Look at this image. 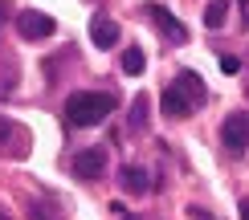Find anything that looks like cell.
I'll use <instances>...</instances> for the list:
<instances>
[{"instance_id":"cell-13","label":"cell","mask_w":249,"mask_h":220,"mask_svg":"<svg viewBox=\"0 0 249 220\" xmlns=\"http://www.w3.org/2000/svg\"><path fill=\"white\" fill-rule=\"evenodd\" d=\"M143 69H147V61H143V49H139V45H131L127 53H123V73H131V78H139Z\"/></svg>"},{"instance_id":"cell-9","label":"cell","mask_w":249,"mask_h":220,"mask_svg":"<svg viewBox=\"0 0 249 220\" xmlns=\"http://www.w3.org/2000/svg\"><path fill=\"white\" fill-rule=\"evenodd\" d=\"M119 187H127V192L143 196V192L151 187V175L143 171V167H123V171H119Z\"/></svg>"},{"instance_id":"cell-10","label":"cell","mask_w":249,"mask_h":220,"mask_svg":"<svg viewBox=\"0 0 249 220\" xmlns=\"http://www.w3.org/2000/svg\"><path fill=\"white\" fill-rule=\"evenodd\" d=\"M25 216H29V220H66V216H61V208H57L53 200H29Z\"/></svg>"},{"instance_id":"cell-12","label":"cell","mask_w":249,"mask_h":220,"mask_svg":"<svg viewBox=\"0 0 249 220\" xmlns=\"http://www.w3.org/2000/svg\"><path fill=\"white\" fill-rule=\"evenodd\" d=\"M225 20H229V0H209V4H204V25L221 29Z\"/></svg>"},{"instance_id":"cell-17","label":"cell","mask_w":249,"mask_h":220,"mask_svg":"<svg viewBox=\"0 0 249 220\" xmlns=\"http://www.w3.org/2000/svg\"><path fill=\"white\" fill-rule=\"evenodd\" d=\"M241 220H249V200H245V204H241Z\"/></svg>"},{"instance_id":"cell-5","label":"cell","mask_w":249,"mask_h":220,"mask_svg":"<svg viewBox=\"0 0 249 220\" xmlns=\"http://www.w3.org/2000/svg\"><path fill=\"white\" fill-rule=\"evenodd\" d=\"M107 171V151L102 147H86V151L74 155V175L78 180H98Z\"/></svg>"},{"instance_id":"cell-15","label":"cell","mask_w":249,"mask_h":220,"mask_svg":"<svg viewBox=\"0 0 249 220\" xmlns=\"http://www.w3.org/2000/svg\"><path fill=\"white\" fill-rule=\"evenodd\" d=\"M216 61H221V69H225V73H241V61H237L233 53H221Z\"/></svg>"},{"instance_id":"cell-18","label":"cell","mask_w":249,"mask_h":220,"mask_svg":"<svg viewBox=\"0 0 249 220\" xmlns=\"http://www.w3.org/2000/svg\"><path fill=\"white\" fill-rule=\"evenodd\" d=\"M123 220H139V216H127V212H123Z\"/></svg>"},{"instance_id":"cell-7","label":"cell","mask_w":249,"mask_h":220,"mask_svg":"<svg viewBox=\"0 0 249 220\" xmlns=\"http://www.w3.org/2000/svg\"><path fill=\"white\" fill-rule=\"evenodd\" d=\"M90 41H94L98 49H115L119 45V25L110 17H98L94 25H90Z\"/></svg>"},{"instance_id":"cell-8","label":"cell","mask_w":249,"mask_h":220,"mask_svg":"<svg viewBox=\"0 0 249 220\" xmlns=\"http://www.w3.org/2000/svg\"><path fill=\"white\" fill-rule=\"evenodd\" d=\"M160 110L168 114V118H188V114H192L188 98H184V94L176 90V86H168V90H163V98H160Z\"/></svg>"},{"instance_id":"cell-16","label":"cell","mask_w":249,"mask_h":220,"mask_svg":"<svg viewBox=\"0 0 249 220\" xmlns=\"http://www.w3.org/2000/svg\"><path fill=\"white\" fill-rule=\"evenodd\" d=\"M8 13H13V8H8V0H0V20H8Z\"/></svg>"},{"instance_id":"cell-20","label":"cell","mask_w":249,"mask_h":220,"mask_svg":"<svg viewBox=\"0 0 249 220\" xmlns=\"http://www.w3.org/2000/svg\"><path fill=\"white\" fill-rule=\"evenodd\" d=\"M245 94H249V90H245Z\"/></svg>"},{"instance_id":"cell-19","label":"cell","mask_w":249,"mask_h":220,"mask_svg":"<svg viewBox=\"0 0 249 220\" xmlns=\"http://www.w3.org/2000/svg\"><path fill=\"white\" fill-rule=\"evenodd\" d=\"M0 220H8V216H0Z\"/></svg>"},{"instance_id":"cell-3","label":"cell","mask_w":249,"mask_h":220,"mask_svg":"<svg viewBox=\"0 0 249 220\" xmlns=\"http://www.w3.org/2000/svg\"><path fill=\"white\" fill-rule=\"evenodd\" d=\"M147 17L155 20V29L163 33V41H168V45H184V41H188V25H184L180 17H172L163 4H147Z\"/></svg>"},{"instance_id":"cell-2","label":"cell","mask_w":249,"mask_h":220,"mask_svg":"<svg viewBox=\"0 0 249 220\" xmlns=\"http://www.w3.org/2000/svg\"><path fill=\"white\" fill-rule=\"evenodd\" d=\"M17 33L25 41H49L57 33V20L49 13H37V8H25V13H17Z\"/></svg>"},{"instance_id":"cell-4","label":"cell","mask_w":249,"mask_h":220,"mask_svg":"<svg viewBox=\"0 0 249 220\" xmlns=\"http://www.w3.org/2000/svg\"><path fill=\"white\" fill-rule=\"evenodd\" d=\"M221 139H225L229 151H245V147H249V114H245V110H233L229 118H225Z\"/></svg>"},{"instance_id":"cell-6","label":"cell","mask_w":249,"mask_h":220,"mask_svg":"<svg viewBox=\"0 0 249 220\" xmlns=\"http://www.w3.org/2000/svg\"><path fill=\"white\" fill-rule=\"evenodd\" d=\"M172 86L180 90L184 98H188V106H192V110H200L204 102H209V94H204V82H200V73H192V69H180Z\"/></svg>"},{"instance_id":"cell-1","label":"cell","mask_w":249,"mask_h":220,"mask_svg":"<svg viewBox=\"0 0 249 220\" xmlns=\"http://www.w3.org/2000/svg\"><path fill=\"white\" fill-rule=\"evenodd\" d=\"M110 110H115V98L110 94H70L66 122L70 127H98V122L110 118Z\"/></svg>"},{"instance_id":"cell-11","label":"cell","mask_w":249,"mask_h":220,"mask_svg":"<svg viewBox=\"0 0 249 220\" xmlns=\"http://www.w3.org/2000/svg\"><path fill=\"white\" fill-rule=\"evenodd\" d=\"M147 94H135V102H131V110H127V122H131V131H147Z\"/></svg>"},{"instance_id":"cell-14","label":"cell","mask_w":249,"mask_h":220,"mask_svg":"<svg viewBox=\"0 0 249 220\" xmlns=\"http://www.w3.org/2000/svg\"><path fill=\"white\" fill-rule=\"evenodd\" d=\"M13 135H17V122L0 114V147H8V143H13Z\"/></svg>"}]
</instances>
